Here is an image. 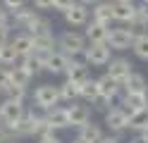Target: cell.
Wrapping results in <instances>:
<instances>
[{"mask_svg": "<svg viewBox=\"0 0 148 143\" xmlns=\"http://www.w3.org/2000/svg\"><path fill=\"white\" fill-rule=\"evenodd\" d=\"M86 34H79V31H64L60 38H58V48L62 53H67L69 57L74 55H81L86 50Z\"/></svg>", "mask_w": 148, "mask_h": 143, "instance_id": "obj_1", "label": "cell"}, {"mask_svg": "<svg viewBox=\"0 0 148 143\" xmlns=\"http://www.w3.org/2000/svg\"><path fill=\"white\" fill-rule=\"evenodd\" d=\"M24 105L19 103V100H12V98H5L3 103H0V117H3V122L10 127V131L14 133V129H17V124H19L22 119H24Z\"/></svg>", "mask_w": 148, "mask_h": 143, "instance_id": "obj_2", "label": "cell"}, {"mask_svg": "<svg viewBox=\"0 0 148 143\" xmlns=\"http://www.w3.org/2000/svg\"><path fill=\"white\" fill-rule=\"evenodd\" d=\"M62 100V93H60V86H53V83H41L38 88L34 91V103L38 105L41 110H50L55 107Z\"/></svg>", "mask_w": 148, "mask_h": 143, "instance_id": "obj_3", "label": "cell"}, {"mask_svg": "<svg viewBox=\"0 0 148 143\" xmlns=\"http://www.w3.org/2000/svg\"><path fill=\"white\" fill-rule=\"evenodd\" d=\"M136 29L132 26H117V29H110V36H108V45L112 50H127L132 48L136 41Z\"/></svg>", "mask_w": 148, "mask_h": 143, "instance_id": "obj_4", "label": "cell"}, {"mask_svg": "<svg viewBox=\"0 0 148 143\" xmlns=\"http://www.w3.org/2000/svg\"><path fill=\"white\" fill-rule=\"evenodd\" d=\"M110 50L112 48L108 43H88L86 50H84L86 62L93 64V67H105V64H110Z\"/></svg>", "mask_w": 148, "mask_h": 143, "instance_id": "obj_5", "label": "cell"}, {"mask_svg": "<svg viewBox=\"0 0 148 143\" xmlns=\"http://www.w3.org/2000/svg\"><path fill=\"white\" fill-rule=\"evenodd\" d=\"M105 124L112 131H124V129H129V112H127V107L124 105H119V107H110L108 112H105Z\"/></svg>", "mask_w": 148, "mask_h": 143, "instance_id": "obj_6", "label": "cell"}, {"mask_svg": "<svg viewBox=\"0 0 148 143\" xmlns=\"http://www.w3.org/2000/svg\"><path fill=\"white\" fill-rule=\"evenodd\" d=\"M108 74L112 76L117 83H124L129 76H132V62L124 60V57H117V60H110V67H108Z\"/></svg>", "mask_w": 148, "mask_h": 143, "instance_id": "obj_7", "label": "cell"}, {"mask_svg": "<svg viewBox=\"0 0 148 143\" xmlns=\"http://www.w3.org/2000/svg\"><path fill=\"white\" fill-rule=\"evenodd\" d=\"M112 10H115V22L132 24V19L136 14V3H134V0H115Z\"/></svg>", "mask_w": 148, "mask_h": 143, "instance_id": "obj_8", "label": "cell"}, {"mask_svg": "<svg viewBox=\"0 0 148 143\" xmlns=\"http://www.w3.org/2000/svg\"><path fill=\"white\" fill-rule=\"evenodd\" d=\"M98 81V93H100V100H115L117 98V93H119V86L122 83H117L112 76L110 74H103L100 76V79H96Z\"/></svg>", "mask_w": 148, "mask_h": 143, "instance_id": "obj_9", "label": "cell"}, {"mask_svg": "<svg viewBox=\"0 0 148 143\" xmlns=\"http://www.w3.org/2000/svg\"><path fill=\"white\" fill-rule=\"evenodd\" d=\"M64 22H67L69 26H86L88 24V5L77 3L72 10L64 12Z\"/></svg>", "mask_w": 148, "mask_h": 143, "instance_id": "obj_10", "label": "cell"}, {"mask_svg": "<svg viewBox=\"0 0 148 143\" xmlns=\"http://www.w3.org/2000/svg\"><path fill=\"white\" fill-rule=\"evenodd\" d=\"M67 67H69V55L62 50L50 53V57L45 60V72H50V74H64Z\"/></svg>", "mask_w": 148, "mask_h": 143, "instance_id": "obj_11", "label": "cell"}, {"mask_svg": "<svg viewBox=\"0 0 148 143\" xmlns=\"http://www.w3.org/2000/svg\"><path fill=\"white\" fill-rule=\"evenodd\" d=\"M45 119H48V124L53 129H64V127H72L69 124V110L67 107H50L45 110Z\"/></svg>", "mask_w": 148, "mask_h": 143, "instance_id": "obj_12", "label": "cell"}, {"mask_svg": "<svg viewBox=\"0 0 148 143\" xmlns=\"http://www.w3.org/2000/svg\"><path fill=\"white\" fill-rule=\"evenodd\" d=\"M108 36H110V26L96 22V19L86 24V38H88V43H108Z\"/></svg>", "mask_w": 148, "mask_h": 143, "instance_id": "obj_13", "label": "cell"}, {"mask_svg": "<svg viewBox=\"0 0 148 143\" xmlns=\"http://www.w3.org/2000/svg\"><path fill=\"white\" fill-rule=\"evenodd\" d=\"M69 124L72 127H84V124H88V119H91V110L86 107V105H77V103H72L69 105Z\"/></svg>", "mask_w": 148, "mask_h": 143, "instance_id": "obj_14", "label": "cell"}, {"mask_svg": "<svg viewBox=\"0 0 148 143\" xmlns=\"http://www.w3.org/2000/svg\"><path fill=\"white\" fill-rule=\"evenodd\" d=\"M93 19L100 22V24H105V26H110V24L115 22L112 3H110V0H105V3H96V5H93Z\"/></svg>", "mask_w": 148, "mask_h": 143, "instance_id": "obj_15", "label": "cell"}, {"mask_svg": "<svg viewBox=\"0 0 148 143\" xmlns=\"http://www.w3.org/2000/svg\"><path fill=\"white\" fill-rule=\"evenodd\" d=\"M36 17H38V12H36L34 7H26L24 5V7H19V10H14V12H12V22L17 26H22V29H29Z\"/></svg>", "mask_w": 148, "mask_h": 143, "instance_id": "obj_16", "label": "cell"}, {"mask_svg": "<svg viewBox=\"0 0 148 143\" xmlns=\"http://www.w3.org/2000/svg\"><path fill=\"white\" fill-rule=\"evenodd\" d=\"M122 105L127 107V112H129V114H132V112H136V110H146V107H148L146 93H124Z\"/></svg>", "mask_w": 148, "mask_h": 143, "instance_id": "obj_17", "label": "cell"}, {"mask_svg": "<svg viewBox=\"0 0 148 143\" xmlns=\"http://www.w3.org/2000/svg\"><path fill=\"white\" fill-rule=\"evenodd\" d=\"M12 45L17 48V53H19V57H26L34 53V36L26 31V34H17L12 38Z\"/></svg>", "mask_w": 148, "mask_h": 143, "instance_id": "obj_18", "label": "cell"}, {"mask_svg": "<svg viewBox=\"0 0 148 143\" xmlns=\"http://www.w3.org/2000/svg\"><path fill=\"white\" fill-rule=\"evenodd\" d=\"M122 86H124L127 93H146V88H148L146 76H143V74H136V72H132V76H129Z\"/></svg>", "mask_w": 148, "mask_h": 143, "instance_id": "obj_19", "label": "cell"}, {"mask_svg": "<svg viewBox=\"0 0 148 143\" xmlns=\"http://www.w3.org/2000/svg\"><path fill=\"white\" fill-rule=\"evenodd\" d=\"M79 98H84V100H91V103H96L100 100V93H98V81L96 79H88L79 86Z\"/></svg>", "mask_w": 148, "mask_h": 143, "instance_id": "obj_20", "label": "cell"}, {"mask_svg": "<svg viewBox=\"0 0 148 143\" xmlns=\"http://www.w3.org/2000/svg\"><path fill=\"white\" fill-rule=\"evenodd\" d=\"M31 79H34V74H29L22 64H19V67H12V69H10V81H12L14 86H22V88H26V86L31 83Z\"/></svg>", "mask_w": 148, "mask_h": 143, "instance_id": "obj_21", "label": "cell"}, {"mask_svg": "<svg viewBox=\"0 0 148 143\" xmlns=\"http://www.w3.org/2000/svg\"><path fill=\"white\" fill-rule=\"evenodd\" d=\"M55 36H53V31H48V34H41V36H34V50H45V53H53L55 50Z\"/></svg>", "mask_w": 148, "mask_h": 143, "instance_id": "obj_22", "label": "cell"}, {"mask_svg": "<svg viewBox=\"0 0 148 143\" xmlns=\"http://www.w3.org/2000/svg\"><path fill=\"white\" fill-rule=\"evenodd\" d=\"M148 127V107L146 110H136L129 114V129H134V131H143Z\"/></svg>", "mask_w": 148, "mask_h": 143, "instance_id": "obj_23", "label": "cell"}, {"mask_svg": "<svg viewBox=\"0 0 148 143\" xmlns=\"http://www.w3.org/2000/svg\"><path fill=\"white\" fill-rule=\"evenodd\" d=\"M17 60H19V53H17V48L12 45V41L0 48V64H3V67H10V64H14Z\"/></svg>", "mask_w": 148, "mask_h": 143, "instance_id": "obj_24", "label": "cell"}, {"mask_svg": "<svg viewBox=\"0 0 148 143\" xmlns=\"http://www.w3.org/2000/svg\"><path fill=\"white\" fill-rule=\"evenodd\" d=\"M22 67L29 74H38L41 69H45V64H43V60L36 53H31V55H26V57H22Z\"/></svg>", "mask_w": 148, "mask_h": 143, "instance_id": "obj_25", "label": "cell"}, {"mask_svg": "<svg viewBox=\"0 0 148 143\" xmlns=\"http://www.w3.org/2000/svg\"><path fill=\"white\" fill-rule=\"evenodd\" d=\"M79 136L81 138H86L88 143H100V138H103V131H100L98 124H84L79 131Z\"/></svg>", "mask_w": 148, "mask_h": 143, "instance_id": "obj_26", "label": "cell"}, {"mask_svg": "<svg viewBox=\"0 0 148 143\" xmlns=\"http://www.w3.org/2000/svg\"><path fill=\"white\" fill-rule=\"evenodd\" d=\"M132 50H134V55L138 57V60H148V34H138L136 36Z\"/></svg>", "mask_w": 148, "mask_h": 143, "instance_id": "obj_27", "label": "cell"}, {"mask_svg": "<svg viewBox=\"0 0 148 143\" xmlns=\"http://www.w3.org/2000/svg\"><path fill=\"white\" fill-rule=\"evenodd\" d=\"M26 31H29L31 36H41V34H48V31H50V22H48V19H43V17L38 14V17H36L34 22H31V26L26 29Z\"/></svg>", "mask_w": 148, "mask_h": 143, "instance_id": "obj_28", "label": "cell"}, {"mask_svg": "<svg viewBox=\"0 0 148 143\" xmlns=\"http://www.w3.org/2000/svg\"><path fill=\"white\" fill-rule=\"evenodd\" d=\"M60 93H62V100H74V98H79V83H74V81H64L62 86H60Z\"/></svg>", "mask_w": 148, "mask_h": 143, "instance_id": "obj_29", "label": "cell"}, {"mask_svg": "<svg viewBox=\"0 0 148 143\" xmlns=\"http://www.w3.org/2000/svg\"><path fill=\"white\" fill-rule=\"evenodd\" d=\"M24 93H26V88H22V86H14V83H10V86L5 88V95H7V98L19 100V103H24Z\"/></svg>", "mask_w": 148, "mask_h": 143, "instance_id": "obj_30", "label": "cell"}, {"mask_svg": "<svg viewBox=\"0 0 148 143\" xmlns=\"http://www.w3.org/2000/svg\"><path fill=\"white\" fill-rule=\"evenodd\" d=\"M74 5H77V0H55L53 3V10H58V12H67V10H72Z\"/></svg>", "mask_w": 148, "mask_h": 143, "instance_id": "obj_31", "label": "cell"}, {"mask_svg": "<svg viewBox=\"0 0 148 143\" xmlns=\"http://www.w3.org/2000/svg\"><path fill=\"white\" fill-rule=\"evenodd\" d=\"M10 69H5V67H0V93H5V88L10 86Z\"/></svg>", "mask_w": 148, "mask_h": 143, "instance_id": "obj_32", "label": "cell"}, {"mask_svg": "<svg viewBox=\"0 0 148 143\" xmlns=\"http://www.w3.org/2000/svg\"><path fill=\"white\" fill-rule=\"evenodd\" d=\"M10 43V24H0V48Z\"/></svg>", "mask_w": 148, "mask_h": 143, "instance_id": "obj_33", "label": "cell"}, {"mask_svg": "<svg viewBox=\"0 0 148 143\" xmlns=\"http://www.w3.org/2000/svg\"><path fill=\"white\" fill-rule=\"evenodd\" d=\"M24 3L26 0H3V5L10 10V12H14V10H19V7H24Z\"/></svg>", "mask_w": 148, "mask_h": 143, "instance_id": "obj_34", "label": "cell"}, {"mask_svg": "<svg viewBox=\"0 0 148 143\" xmlns=\"http://www.w3.org/2000/svg\"><path fill=\"white\" fill-rule=\"evenodd\" d=\"M53 3L55 0H34V7L36 10H53Z\"/></svg>", "mask_w": 148, "mask_h": 143, "instance_id": "obj_35", "label": "cell"}, {"mask_svg": "<svg viewBox=\"0 0 148 143\" xmlns=\"http://www.w3.org/2000/svg\"><path fill=\"white\" fill-rule=\"evenodd\" d=\"M38 143H62V141H60V138L50 131V133H45V136H41V141H38Z\"/></svg>", "mask_w": 148, "mask_h": 143, "instance_id": "obj_36", "label": "cell"}, {"mask_svg": "<svg viewBox=\"0 0 148 143\" xmlns=\"http://www.w3.org/2000/svg\"><path fill=\"white\" fill-rule=\"evenodd\" d=\"M7 12H10V10H7L5 5H0V24H10V19H7Z\"/></svg>", "mask_w": 148, "mask_h": 143, "instance_id": "obj_37", "label": "cell"}, {"mask_svg": "<svg viewBox=\"0 0 148 143\" xmlns=\"http://www.w3.org/2000/svg\"><path fill=\"white\" fill-rule=\"evenodd\" d=\"M100 143H119V138H117V136H103Z\"/></svg>", "mask_w": 148, "mask_h": 143, "instance_id": "obj_38", "label": "cell"}, {"mask_svg": "<svg viewBox=\"0 0 148 143\" xmlns=\"http://www.w3.org/2000/svg\"><path fill=\"white\" fill-rule=\"evenodd\" d=\"M72 143H88V141H86V138H81V136H77V138L72 141Z\"/></svg>", "mask_w": 148, "mask_h": 143, "instance_id": "obj_39", "label": "cell"}, {"mask_svg": "<svg viewBox=\"0 0 148 143\" xmlns=\"http://www.w3.org/2000/svg\"><path fill=\"white\" fill-rule=\"evenodd\" d=\"M79 3H84V5H96L98 0H79Z\"/></svg>", "mask_w": 148, "mask_h": 143, "instance_id": "obj_40", "label": "cell"}, {"mask_svg": "<svg viewBox=\"0 0 148 143\" xmlns=\"http://www.w3.org/2000/svg\"><path fill=\"white\" fill-rule=\"evenodd\" d=\"M132 143H146V138H143V136H136V138H134Z\"/></svg>", "mask_w": 148, "mask_h": 143, "instance_id": "obj_41", "label": "cell"}, {"mask_svg": "<svg viewBox=\"0 0 148 143\" xmlns=\"http://www.w3.org/2000/svg\"><path fill=\"white\" fill-rule=\"evenodd\" d=\"M141 136H143V138H146V143H148V127H146V129L141 131Z\"/></svg>", "mask_w": 148, "mask_h": 143, "instance_id": "obj_42", "label": "cell"}, {"mask_svg": "<svg viewBox=\"0 0 148 143\" xmlns=\"http://www.w3.org/2000/svg\"><path fill=\"white\" fill-rule=\"evenodd\" d=\"M146 100H148V88H146Z\"/></svg>", "mask_w": 148, "mask_h": 143, "instance_id": "obj_43", "label": "cell"}, {"mask_svg": "<svg viewBox=\"0 0 148 143\" xmlns=\"http://www.w3.org/2000/svg\"><path fill=\"white\" fill-rule=\"evenodd\" d=\"M110 3H115V0H110Z\"/></svg>", "mask_w": 148, "mask_h": 143, "instance_id": "obj_44", "label": "cell"}, {"mask_svg": "<svg viewBox=\"0 0 148 143\" xmlns=\"http://www.w3.org/2000/svg\"><path fill=\"white\" fill-rule=\"evenodd\" d=\"M143 3H148V0H143Z\"/></svg>", "mask_w": 148, "mask_h": 143, "instance_id": "obj_45", "label": "cell"}]
</instances>
